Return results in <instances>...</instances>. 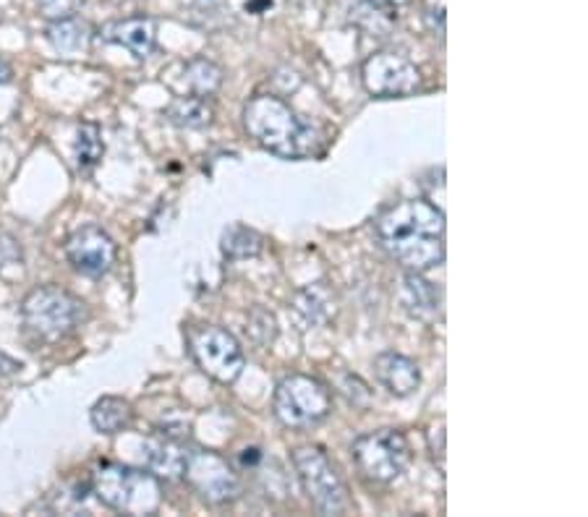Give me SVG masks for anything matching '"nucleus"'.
Listing matches in <instances>:
<instances>
[{
  "label": "nucleus",
  "mask_w": 588,
  "mask_h": 517,
  "mask_svg": "<svg viewBox=\"0 0 588 517\" xmlns=\"http://www.w3.org/2000/svg\"><path fill=\"white\" fill-rule=\"evenodd\" d=\"M377 238L408 272H429L445 259V212L427 200L398 202L379 215Z\"/></svg>",
  "instance_id": "nucleus-1"
},
{
  "label": "nucleus",
  "mask_w": 588,
  "mask_h": 517,
  "mask_svg": "<svg viewBox=\"0 0 588 517\" xmlns=\"http://www.w3.org/2000/svg\"><path fill=\"white\" fill-rule=\"evenodd\" d=\"M244 129L261 150L282 160H303L322 152V133L278 95H257L244 108Z\"/></svg>",
  "instance_id": "nucleus-2"
},
{
  "label": "nucleus",
  "mask_w": 588,
  "mask_h": 517,
  "mask_svg": "<svg viewBox=\"0 0 588 517\" xmlns=\"http://www.w3.org/2000/svg\"><path fill=\"white\" fill-rule=\"evenodd\" d=\"M92 492L105 507L124 515H154L162 502L160 478L150 471L137 467L105 463L92 476Z\"/></svg>",
  "instance_id": "nucleus-3"
},
{
  "label": "nucleus",
  "mask_w": 588,
  "mask_h": 517,
  "mask_svg": "<svg viewBox=\"0 0 588 517\" xmlns=\"http://www.w3.org/2000/svg\"><path fill=\"white\" fill-rule=\"evenodd\" d=\"M21 319L24 327L38 340L45 343H58L74 335L87 319V306L74 293L58 286L34 288L21 303Z\"/></svg>",
  "instance_id": "nucleus-4"
},
{
  "label": "nucleus",
  "mask_w": 588,
  "mask_h": 517,
  "mask_svg": "<svg viewBox=\"0 0 588 517\" xmlns=\"http://www.w3.org/2000/svg\"><path fill=\"white\" fill-rule=\"evenodd\" d=\"M330 387L309 374H290L275 389V416L288 429H311L330 416Z\"/></svg>",
  "instance_id": "nucleus-5"
},
{
  "label": "nucleus",
  "mask_w": 588,
  "mask_h": 517,
  "mask_svg": "<svg viewBox=\"0 0 588 517\" xmlns=\"http://www.w3.org/2000/svg\"><path fill=\"white\" fill-rule=\"evenodd\" d=\"M293 465L303 484V492L309 494L311 505L320 509L322 515L349 513V488H345L335 465L330 463V457L320 448L296 450Z\"/></svg>",
  "instance_id": "nucleus-6"
},
{
  "label": "nucleus",
  "mask_w": 588,
  "mask_h": 517,
  "mask_svg": "<svg viewBox=\"0 0 588 517\" xmlns=\"http://www.w3.org/2000/svg\"><path fill=\"white\" fill-rule=\"evenodd\" d=\"M189 351L194 356L196 366L202 368L207 377H212L220 385H231L244 371V348L228 330L212 327V324H200V327L189 330Z\"/></svg>",
  "instance_id": "nucleus-7"
},
{
  "label": "nucleus",
  "mask_w": 588,
  "mask_h": 517,
  "mask_svg": "<svg viewBox=\"0 0 588 517\" xmlns=\"http://www.w3.org/2000/svg\"><path fill=\"white\" fill-rule=\"evenodd\" d=\"M353 460L359 471L377 484H389L406 471L410 460L408 439L395 429H379L353 442Z\"/></svg>",
  "instance_id": "nucleus-8"
},
{
  "label": "nucleus",
  "mask_w": 588,
  "mask_h": 517,
  "mask_svg": "<svg viewBox=\"0 0 588 517\" xmlns=\"http://www.w3.org/2000/svg\"><path fill=\"white\" fill-rule=\"evenodd\" d=\"M183 478L210 505H228L238 499L240 478L228 460L212 450H189Z\"/></svg>",
  "instance_id": "nucleus-9"
},
{
  "label": "nucleus",
  "mask_w": 588,
  "mask_h": 517,
  "mask_svg": "<svg viewBox=\"0 0 588 517\" xmlns=\"http://www.w3.org/2000/svg\"><path fill=\"white\" fill-rule=\"evenodd\" d=\"M361 82L374 97H406L421 87V71L406 55L379 51L364 61Z\"/></svg>",
  "instance_id": "nucleus-10"
},
{
  "label": "nucleus",
  "mask_w": 588,
  "mask_h": 517,
  "mask_svg": "<svg viewBox=\"0 0 588 517\" xmlns=\"http://www.w3.org/2000/svg\"><path fill=\"white\" fill-rule=\"evenodd\" d=\"M66 257L71 267L84 278H103L116 265V240L97 225H84L66 240Z\"/></svg>",
  "instance_id": "nucleus-11"
},
{
  "label": "nucleus",
  "mask_w": 588,
  "mask_h": 517,
  "mask_svg": "<svg viewBox=\"0 0 588 517\" xmlns=\"http://www.w3.org/2000/svg\"><path fill=\"white\" fill-rule=\"evenodd\" d=\"M100 34L105 42L126 47L137 61H147L154 51V42H158V24L152 17L139 13V17L113 21Z\"/></svg>",
  "instance_id": "nucleus-12"
},
{
  "label": "nucleus",
  "mask_w": 588,
  "mask_h": 517,
  "mask_svg": "<svg viewBox=\"0 0 588 517\" xmlns=\"http://www.w3.org/2000/svg\"><path fill=\"white\" fill-rule=\"evenodd\" d=\"M145 455H147V471H150L152 476L165 478V481L183 478V467H186L189 450H186V444L179 442L175 437H170L168 431L147 439Z\"/></svg>",
  "instance_id": "nucleus-13"
},
{
  "label": "nucleus",
  "mask_w": 588,
  "mask_h": 517,
  "mask_svg": "<svg viewBox=\"0 0 588 517\" xmlns=\"http://www.w3.org/2000/svg\"><path fill=\"white\" fill-rule=\"evenodd\" d=\"M374 371H377L382 385L393 395H398V398H408L421 385V371L416 360L400 356V353H382L377 364H374Z\"/></svg>",
  "instance_id": "nucleus-14"
},
{
  "label": "nucleus",
  "mask_w": 588,
  "mask_h": 517,
  "mask_svg": "<svg viewBox=\"0 0 588 517\" xmlns=\"http://www.w3.org/2000/svg\"><path fill=\"white\" fill-rule=\"evenodd\" d=\"M89 418L92 427L100 431V434H120V431L131 427L133 408L124 398H103L92 406Z\"/></svg>",
  "instance_id": "nucleus-15"
},
{
  "label": "nucleus",
  "mask_w": 588,
  "mask_h": 517,
  "mask_svg": "<svg viewBox=\"0 0 588 517\" xmlns=\"http://www.w3.org/2000/svg\"><path fill=\"white\" fill-rule=\"evenodd\" d=\"M45 34H47V40H51V45L61 55H79L82 51H87V45L92 40L89 26L76 17L53 21V24L47 26Z\"/></svg>",
  "instance_id": "nucleus-16"
},
{
  "label": "nucleus",
  "mask_w": 588,
  "mask_h": 517,
  "mask_svg": "<svg viewBox=\"0 0 588 517\" xmlns=\"http://www.w3.org/2000/svg\"><path fill=\"white\" fill-rule=\"evenodd\" d=\"M165 116L179 129H207L215 118V110L204 97H179V100L170 103Z\"/></svg>",
  "instance_id": "nucleus-17"
},
{
  "label": "nucleus",
  "mask_w": 588,
  "mask_h": 517,
  "mask_svg": "<svg viewBox=\"0 0 588 517\" xmlns=\"http://www.w3.org/2000/svg\"><path fill=\"white\" fill-rule=\"evenodd\" d=\"M183 84L194 97H210L215 95L223 84V71L215 63L207 58H196L186 63V71H183Z\"/></svg>",
  "instance_id": "nucleus-18"
},
{
  "label": "nucleus",
  "mask_w": 588,
  "mask_h": 517,
  "mask_svg": "<svg viewBox=\"0 0 588 517\" xmlns=\"http://www.w3.org/2000/svg\"><path fill=\"white\" fill-rule=\"evenodd\" d=\"M265 240L257 230L244 228V225H233L223 233V254L228 259H252L259 257Z\"/></svg>",
  "instance_id": "nucleus-19"
},
{
  "label": "nucleus",
  "mask_w": 588,
  "mask_h": 517,
  "mask_svg": "<svg viewBox=\"0 0 588 517\" xmlns=\"http://www.w3.org/2000/svg\"><path fill=\"white\" fill-rule=\"evenodd\" d=\"M105 144L100 137V129L95 123H82L76 131V165L79 173H92L97 162L103 160Z\"/></svg>",
  "instance_id": "nucleus-20"
},
{
  "label": "nucleus",
  "mask_w": 588,
  "mask_h": 517,
  "mask_svg": "<svg viewBox=\"0 0 588 517\" xmlns=\"http://www.w3.org/2000/svg\"><path fill=\"white\" fill-rule=\"evenodd\" d=\"M406 303L416 316H431L439 309V295L431 282L421 280L419 272H414L406 278Z\"/></svg>",
  "instance_id": "nucleus-21"
},
{
  "label": "nucleus",
  "mask_w": 588,
  "mask_h": 517,
  "mask_svg": "<svg viewBox=\"0 0 588 517\" xmlns=\"http://www.w3.org/2000/svg\"><path fill=\"white\" fill-rule=\"evenodd\" d=\"M40 13L51 21L74 19L84 9V0H38Z\"/></svg>",
  "instance_id": "nucleus-22"
},
{
  "label": "nucleus",
  "mask_w": 588,
  "mask_h": 517,
  "mask_svg": "<svg viewBox=\"0 0 588 517\" xmlns=\"http://www.w3.org/2000/svg\"><path fill=\"white\" fill-rule=\"evenodd\" d=\"M445 3L448 0H421V11L427 26L439 37H445Z\"/></svg>",
  "instance_id": "nucleus-23"
},
{
  "label": "nucleus",
  "mask_w": 588,
  "mask_h": 517,
  "mask_svg": "<svg viewBox=\"0 0 588 517\" xmlns=\"http://www.w3.org/2000/svg\"><path fill=\"white\" fill-rule=\"evenodd\" d=\"M21 261V249L11 236H0V269L6 265H17Z\"/></svg>",
  "instance_id": "nucleus-24"
},
{
  "label": "nucleus",
  "mask_w": 588,
  "mask_h": 517,
  "mask_svg": "<svg viewBox=\"0 0 588 517\" xmlns=\"http://www.w3.org/2000/svg\"><path fill=\"white\" fill-rule=\"evenodd\" d=\"M19 364L17 360H11L9 356H3V353H0V377H11V374H17L19 371Z\"/></svg>",
  "instance_id": "nucleus-25"
},
{
  "label": "nucleus",
  "mask_w": 588,
  "mask_h": 517,
  "mask_svg": "<svg viewBox=\"0 0 588 517\" xmlns=\"http://www.w3.org/2000/svg\"><path fill=\"white\" fill-rule=\"evenodd\" d=\"M11 76H13L11 74V66L3 58H0V84H9Z\"/></svg>",
  "instance_id": "nucleus-26"
},
{
  "label": "nucleus",
  "mask_w": 588,
  "mask_h": 517,
  "mask_svg": "<svg viewBox=\"0 0 588 517\" xmlns=\"http://www.w3.org/2000/svg\"><path fill=\"white\" fill-rule=\"evenodd\" d=\"M379 6H387V9H395V6H403V3H408V0H377Z\"/></svg>",
  "instance_id": "nucleus-27"
}]
</instances>
